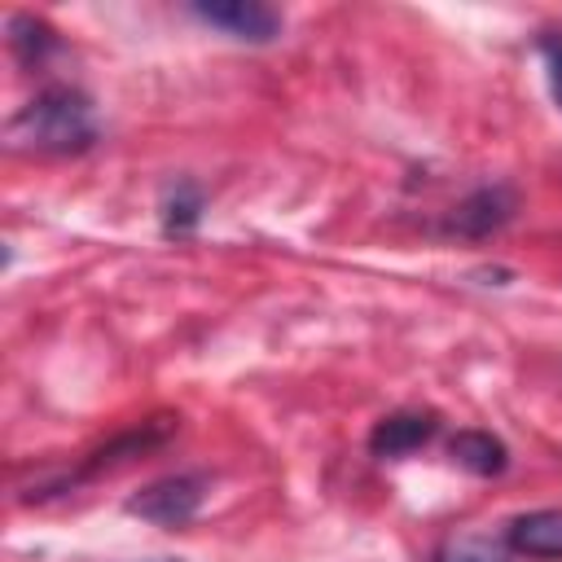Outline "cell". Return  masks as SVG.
<instances>
[{
	"instance_id": "8fae6325",
	"label": "cell",
	"mask_w": 562,
	"mask_h": 562,
	"mask_svg": "<svg viewBox=\"0 0 562 562\" xmlns=\"http://www.w3.org/2000/svg\"><path fill=\"white\" fill-rule=\"evenodd\" d=\"M544 66H549L553 101H558V110H562V40H544Z\"/></svg>"
},
{
	"instance_id": "9c48e42d",
	"label": "cell",
	"mask_w": 562,
	"mask_h": 562,
	"mask_svg": "<svg viewBox=\"0 0 562 562\" xmlns=\"http://www.w3.org/2000/svg\"><path fill=\"white\" fill-rule=\"evenodd\" d=\"M202 220V189L189 180H176L162 193V233L167 237H189Z\"/></svg>"
},
{
	"instance_id": "277c9868",
	"label": "cell",
	"mask_w": 562,
	"mask_h": 562,
	"mask_svg": "<svg viewBox=\"0 0 562 562\" xmlns=\"http://www.w3.org/2000/svg\"><path fill=\"white\" fill-rule=\"evenodd\" d=\"M193 13L206 26L233 35V40H246V44H268L281 35V13L259 0H206V4H193Z\"/></svg>"
},
{
	"instance_id": "3957f363",
	"label": "cell",
	"mask_w": 562,
	"mask_h": 562,
	"mask_svg": "<svg viewBox=\"0 0 562 562\" xmlns=\"http://www.w3.org/2000/svg\"><path fill=\"white\" fill-rule=\"evenodd\" d=\"M514 211H518V193H514L509 184H483V189L465 193V198L448 211L443 233H452V237H470V241H483V237L501 233V228L514 220Z\"/></svg>"
},
{
	"instance_id": "30bf717a",
	"label": "cell",
	"mask_w": 562,
	"mask_h": 562,
	"mask_svg": "<svg viewBox=\"0 0 562 562\" xmlns=\"http://www.w3.org/2000/svg\"><path fill=\"white\" fill-rule=\"evenodd\" d=\"M435 562H509L496 544H487V540H479V536H461V540H448L439 553H435Z\"/></svg>"
},
{
	"instance_id": "5b68a950",
	"label": "cell",
	"mask_w": 562,
	"mask_h": 562,
	"mask_svg": "<svg viewBox=\"0 0 562 562\" xmlns=\"http://www.w3.org/2000/svg\"><path fill=\"white\" fill-rule=\"evenodd\" d=\"M435 413H391L373 426L369 435V452L373 457H408L413 448H422L435 435Z\"/></svg>"
},
{
	"instance_id": "ba28073f",
	"label": "cell",
	"mask_w": 562,
	"mask_h": 562,
	"mask_svg": "<svg viewBox=\"0 0 562 562\" xmlns=\"http://www.w3.org/2000/svg\"><path fill=\"white\" fill-rule=\"evenodd\" d=\"M9 48L18 53L22 66H40V61L57 48V35H53L48 22H40V18H31V13H13V18H9Z\"/></svg>"
},
{
	"instance_id": "7a4b0ae2",
	"label": "cell",
	"mask_w": 562,
	"mask_h": 562,
	"mask_svg": "<svg viewBox=\"0 0 562 562\" xmlns=\"http://www.w3.org/2000/svg\"><path fill=\"white\" fill-rule=\"evenodd\" d=\"M202 496H206L202 474H167V479L140 487L136 496H127V514H136L154 527H184L198 514Z\"/></svg>"
},
{
	"instance_id": "6da1fadb",
	"label": "cell",
	"mask_w": 562,
	"mask_h": 562,
	"mask_svg": "<svg viewBox=\"0 0 562 562\" xmlns=\"http://www.w3.org/2000/svg\"><path fill=\"white\" fill-rule=\"evenodd\" d=\"M4 136L13 149H26V154H79L97 140L92 101L66 83L44 88L9 119Z\"/></svg>"
},
{
	"instance_id": "52a82bcc",
	"label": "cell",
	"mask_w": 562,
	"mask_h": 562,
	"mask_svg": "<svg viewBox=\"0 0 562 562\" xmlns=\"http://www.w3.org/2000/svg\"><path fill=\"white\" fill-rule=\"evenodd\" d=\"M448 457H452L461 470L479 474V479L501 474V470H505V461H509L505 443H501L496 435H487V430H457V435H452V443H448Z\"/></svg>"
},
{
	"instance_id": "8992f818",
	"label": "cell",
	"mask_w": 562,
	"mask_h": 562,
	"mask_svg": "<svg viewBox=\"0 0 562 562\" xmlns=\"http://www.w3.org/2000/svg\"><path fill=\"white\" fill-rule=\"evenodd\" d=\"M509 549L527 558H562V509H531L509 522Z\"/></svg>"
}]
</instances>
